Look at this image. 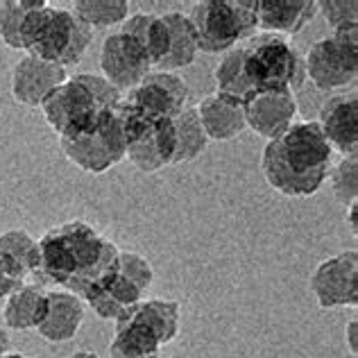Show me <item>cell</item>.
<instances>
[{"label": "cell", "mask_w": 358, "mask_h": 358, "mask_svg": "<svg viewBox=\"0 0 358 358\" xmlns=\"http://www.w3.org/2000/svg\"><path fill=\"white\" fill-rule=\"evenodd\" d=\"M215 96L243 107L252 96L268 91H295L306 80L297 50L277 34H254L222 55L213 71Z\"/></svg>", "instance_id": "6da1fadb"}, {"label": "cell", "mask_w": 358, "mask_h": 358, "mask_svg": "<svg viewBox=\"0 0 358 358\" xmlns=\"http://www.w3.org/2000/svg\"><path fill=\"white\" fill-rule=\"evenodd\" d=\"M118 245L84 220H69L48 229L39 241L36 284H55L82 297L91 284L114 268Z\"/></svg>", "instance_id": "7a4b0ae2"}, {"label": "cell", "mask_w": 358, "mask_h": 358, "mask_svg": "<svg viewBox=\"0 0 358 358\" xmlns=\"http://www.w3.org/2000/svg\"><path fill=\"white\" fill-rule=\"evenodd\" d=\"M331 148L315 120L293 122L263 148L261 173L286 197L315 195L331 171Z\"/></svg>", "instance_id": "3957f363"}, {"label": "cell", "mask_w": 358, "mask_h": 358, "mask_svg": "<svg viewBox=\"0 0 358 358\" xmlns=\"http://www.w3.org/2000/svg\"><path fill=\"white\" fill-rule=\"evenodd\" d=\"M122 93L102 75L78 73L62 82L39 107L57 138H73L89 131L116 109Z\"/></svg>", "instance_id": "277c9868"}, {"label": "cell", "mask_w": 358, "mask_h": 358, "mask_svg": "<svg viewBox=\"0 0 358 358\" xmlns=\"http://www.w3.org/2000/svg\"><path fill=\"white\" fill-rule=\"evenodd\" d=\"M93 41V30L71 9L43 3L27 16L21 32V50L62 69L80 64Z\"/></svg>", "instance_id": "5b68a950"}, {"label": "cell", "mask_w": 358, "mask_h": 358, "mask_svg": "<svg viewBox=\"0 0 358 358\" xmlns=\"http://www.w3.org/2000/svg\"><path fill=\"white\" fill-rule=\"evenodd\" d=\"M188 21L195 32L197 52L224 55L259 30L257 0H202L193 5Z\"/></svg>", "instance_id": "8992f818"}, {"label": "cell", "mask_w": 358, "mask_h": 358, "mask_svg": "<svg viewBox=\"0 0 358 358\" xmlns=\"http://www.w3.org/2000/svg\"><path fill=\"white\" fill-rule=\"evenodd\" d=\"M304 73L320 91L354 87L358 78V23L345 25L310 45Z\"/></svg>", "instance_id": "52a82bcc"}, {"label": "cell", "mask_w": 358, "mask_h": 358, "mask_svg": "<svg viewBox=\"0 0 358 358\" xmlns=\"http://www.w3.org/2000/svg\"><path fill=\"white\" fill-rule=\"evenodd\" d=\"M59 148L66 155V159L84 173L102 175L111 171V168L118 166L125 159V150H127L125 134H122L116 109H111L93 129L73 138H62Z\"/></svg>", "instance_id": "ba28073f"}, {"label": "cell", "mask_w": 358, "mask_h": 358, "mask_svg": "<svg viewBox=\"0 0 358 358\" xmlns=\"http://www.w3.org/2000/svg\"><path fill=\"white\" fill-rule=\"evenodd\" d=\"M120 102L150 120H171L186 109L188 87L177 73L150 71Z\"/></svg>", "instance_id": "9c48e42d"}, {"label": "cell", "mask_w": 358, "mask_h": 358, "mask_svg": "<svg viewBox=\"0 0 358 358\" xmlns=\"http://www.w3.org/2000/svg\"><path fill=\"white\" fill-rule=\"evenodd\" d=\"M310 293L320 308L358 304V252L350 250L317 263L310 275Z\"/></svg>", "instance_id": "30bf717a"}, {"label": "cell", "mask_w": 358, "mask_h": 358, "mask_svg": "<svg viewBox=\"0 0 358 358\" xmlns=\"http://www.w3.org/2000/svg\"><path fill=\"white\" fill-rule=\"evenodd\" d=\"M100 71H102V78L114 89L131 91L150 71H152V64H150L143 45H141L134 36L118 30L102 41Z\"/></svg>", "instance_id": "8fae6325"}, {"label": "cell", "mask_w": 358, "mask_h": 358, "mask_svg": "<svg viewBox=\"0 0 358 358\" xmlns=\"http://www.w3.org/2000/svg\"><path fill=\"white\" fill-rule=\"evenodd\" d=\"M245 125H248L254 134L263 138H277L279 134L295 122L297 116V98L295 91H268L257 93L243 105Z\"/></svg>", "instance_id": "7c38bea8"}, {"label": "cell", "mask_w": 358, "mask_h": 358, "mask_svg": "<svg viewBox=\"0 0 358 358\" xmlns=\"http://www.w3.org/2000/svg\"><path fill=\"white\" fill-rule=\"evenodd\" d=\"M322 134L327 138L331 152H338L341 157H354L358 155V96L356 89L350 93L329 98L320 118L315 120Z\"/></svg>", "instance_id": "4fadbf2b"}, {"label": "cell", "mask_w": 358, "mask_h": 358, "mask_svg": "<svg viewBox=\"0 0 358 358\" xmlns=\"http://www.w3.org/2000/svg\"><path fill=\"white\" fill-rule=\"evenodd\" d=\"M66 80H69V73L62 66L25 55L21 62L14 64L12 75H9V89L18 105L41 107L43 100Z\"/></svg>", "instance_id": "5bb4252c"}, {"label": "cell", "mask_w": 358, "mask_h": 358, "mask_svg": "<svg viewBox=\"0 0 358 358\" xmlns=\"http://www.w3.org/2000/svg\"><path fill=\"white\" fill-rule=\"evenodd\" d=\"M143 290L120 275L116 263L107 275H102L96 284H91L80 299L96 313L100 320H120L129 308H134L143 299Z\"/></svg>", "instance_id": "9a60e30c"}, {"label": "cell", "mask_w": 358, "mask_h": 358, "mask_svg": "<svg viewBox=\"0 0 358 358\" xmlns=\"http://www.w3.org/2000/svg\"><path fill=\"white\" fill-rule=\"evenodd\" d=\"M84 301L69 290H50L45 315L36 331L48 343H69L82 329Z\"/></svg>", "instance_id": "2e32d148"}, {"label": "cell", "mask_w": 358, "mask_h": 358, "mask_svg": "<svg viewBox=\"0 0 358 358\" xmlns=\"http://www.w3.org/2000/svg\"><path fill=\"white\" fill-rule=\"evenodd\" d=\"M315 14V0H257V27L266 34H297Z\"/></svg>", "instance_id": "e0dca14e"}, {"label": "cell", "mask_w": 358, "mask_h": 358, "mask_svg": "<svg viewBox=\"0 0 358 358\" xmlns=\"http://www.w3.org/2000/svg\"><path fill=\"white\" fill-rule=\"evenodd\" d=\"M39 261V241L25 229H7L0 234V272L16 286L34 275Z\"/></svg>", "instance_id": "ac0fdd59"}, {"label": "cell", "mask_w": 358, "mask_h": 358, "mask_svg": "<svg viewBox=\"0 0 358 358\" xmlns=\"http://www.w3.org/2000/svg\"><path fill=\"white\" fill-rule=\"evenodd\" d=\"M45 306H48V290L41 284L16 286L3 304L5 327L14 331H32L41 324Z\"/></svg>", "instance_id": "d6986e66"}, {"label": "cell", "mask_w": 358, "mask_h": 358, "mask_svg": "<svg viewBox=\"0 0 358 358\" xmlns=\"http://www.w3.org/2000/svg\"><path fill=\"white\" fill-rule=\"evenodd\" d=\"M122 317H131L134 322L150 329L162 347L171 345L182 329V304L177 299H141L134 308H129Z\"/></svg>", "instance_id": "ffe728a7"}, {"label": "cell", "mask_w": 358, "mask_h": 358, "mask_svg": "<svg viewBox=\"0 0 358 358\" xmlns=\"http://www.w3.org/2000/svg\"><path fill=\"white\" fill-rule=\"evenodd\" d=\"M197 118L202 122V129L209 141H234L238 134H243L248 125H245V114L243 107L234 105V102H227L213 96H206L204 100L197 102Z\"/></svg>", "instance_id": "44dd1931"}, {"label": "cell", "mask_w": 358, "mask_h": 358, "mask_svg": "<svg viewBox=\"0 0 358 358\" xmlns=\"http://www.w3.org/2000/svg\"><path fill=\"white\" fill-rule=\"evenodd\" d=\"M164 21L168 27V43H166V57L157 71L164 73H175L179 69L191 66L197 57V41L193 25L188 21V14L184 12H164Z\"/></svg>", "instance_id": "7402d4cb"}, {"label": "cell", "mask_w": 358, "mask_h": 358, "mask_svg": "<svg viewBox=\"0 0 358 358\" xmlns=\"http://www.w3.org/2000/svg\"><path fill=\"white\" fill-rule=\"evenodd\" d=\"M162 343L143 324L131 317L116 320V331L111 338V358H162Z\"/></svg>", "instance_id": "603a6c76"}, {"label": "cell", "mask_w": 358, "mask_h": 358, "mask_svg": "<svg viewBox=\"0 0 358 358\" xmlns=\"http://www.w3.org/2000/svg\"><path fill=\"white\" fill-rule=\"evenodd\" d=\"M173 127H175L173 166L193 162V159L200 157L206 150V145H209V138L204 134L195 107H186L177 118H173Z\"/></svg>", "instance_id": "cb8c5ba5"}, {"label": "cell", "mask_w": 358, "mask_h": 358, "mask_svg": "<svg viewBox=\"0 0 358 358\" xmlns=\"http://www.w3.org/2000/svg\"><path fill=\"white\" fill-rule=\"evenodd\" d=\"M73 14L91 30L122 25L129 16V3L125 0H78Z\"/></svg>", "instance_id": "d4e9b609"}, {"label": "cell", "mask_w": 358, "mask_h": 358, "mask_svg": "<svg viewBox=\"0 0 358 358\" xmlns=\"http://www.w3.org/2000/svg\"><path fill=\"white\" fill-rule=\"evenodd\" d=\"M45 0H5L0 5V39L12 50H21V32L27 16Z\"/></svg>", "instance_id": "484cf974"}, {"label": "cell", "mask_w": 358, "mask_h": 358, "mask_svg": "<svg viewBox=\"0 0 358 358\" xmlns=\"http://www.w3.org/2000/svg\"><path fill=\"white\" fill-rule=\"evenodd\" d=\"M329 179L338 202L345 206L358 202V155L343 157L341 164L329 173Z\"/></svg>", "instance_id": "4316f807"}, {"label": "cell", "mask_w": 358, "mask_h": 358, "mask_svg": "<svg viewBox=\"0 0 358 358\" xmlns=\"http://www.w3.org/2000/svg\"><path fill=\"white\" fill-rule=\"evenodd\" d=\"M116 270L120 275H125L131 284H136L143 293H148V288L152 286V281H155V270L150 266V261L129 250H118Z\"/></svg>", "instance_id": "83f0119b"}, {"label": "cell", "mask_w": 358, "mask_h": 358, "mask_svg": "<svg viewBox=\"0 0 358 358\" xmlns=\"http://www.w3.org/2000/svg\"><path fill=\"white\" fill-rule=\"evenodd\" d=\"M317 12L324 16L327 25L331 30H341L345 25H356L358 21V5L356 0H322L317 3Z\"/></svg>", "instance_id": "f1b7e54d"}, {"label": "cell", "mask_w": 358, "mask_h": 358, "mask_svg": "<svg viewBox=\"0 0 358 358\" xmlns=\"http://www.w3.org/2000/svg\"><path fill=\"white\" fill-rule=\"evenodd\" d=\"M345 336H347V345H350V354L352 356H356L358 354V345H356V341H358V317H352L350 320V324H347V329H345Z\"/></svg>", "instance_id": "f546056e"}, {"label": "cell", "mask_w": 358, "mask_h": 358, "mask_svg": "<svg viewBox=\"0 0 358 358\" xmlns=\"http://www.w3.org/2000/svg\"><path fill=\"white\" fill-rule=\"evenodd\" d=\"M16 288V284L12 279H7L3 272H0V310H3V304H5V299H7V295L12 293V290Z\"/></svg>", "instance_id": "4dcf8cb0"}, {"label": "cell", "mask_w": 358, "mask_h": 358, "mask_svg": "<svg viewBox=\"0 0 358 358\" xmlns=\"http://www.w3.org/2000/svg\"><path fill=\"white\" fill-rule=\"evenodd\" d=\"M347 220H350V229H352V234L356 236L358 234V202H354V204H350L347 206Z\"/></svg>", "instance_id": "1f68e13d"}, {"label": "cell", "mask_w": 358, "mask_h": 358, "mask_svg": "<svg viewBox=\"0 0 358 358\" xmlns=\"http://www.w3.org/2000/svg\"><path fill=\"white\" fill-rule=\"evenodd\" d=\"M9 347H12V341H9V336H7L5 329H0V358H3L9 352Z\"/></svg>", "instance_id": "d6a6232c"}, {"label": "cell", "mask_w": 358, "mask_h": 358, "mask_svg": "<svg viewBox=\"0 0 358 358\" xmlns=\"http://www.w3.org/2000/svg\"><path fill=\"white\" fill-rule=\"evenodd\" d=\"M69 358H100L96 352H89V350H80V352H75V354H71Z\"/></svg>", "instance_id": "836d02e7"}, {"label": "cell", "mask_w": 358, "mask_h": 358, "mask_svg": "<svg viewBox=\"0 0 358 358\" xmlns=\"http://www.w3.org/2000/svg\"><path fill=\"white\" fill-rule=\"evenodd\" d=\"M3 358H30V356H25V354H21V352H7Z\"/></svg>", "instance_id": "e575fe53"}]
</instances>
